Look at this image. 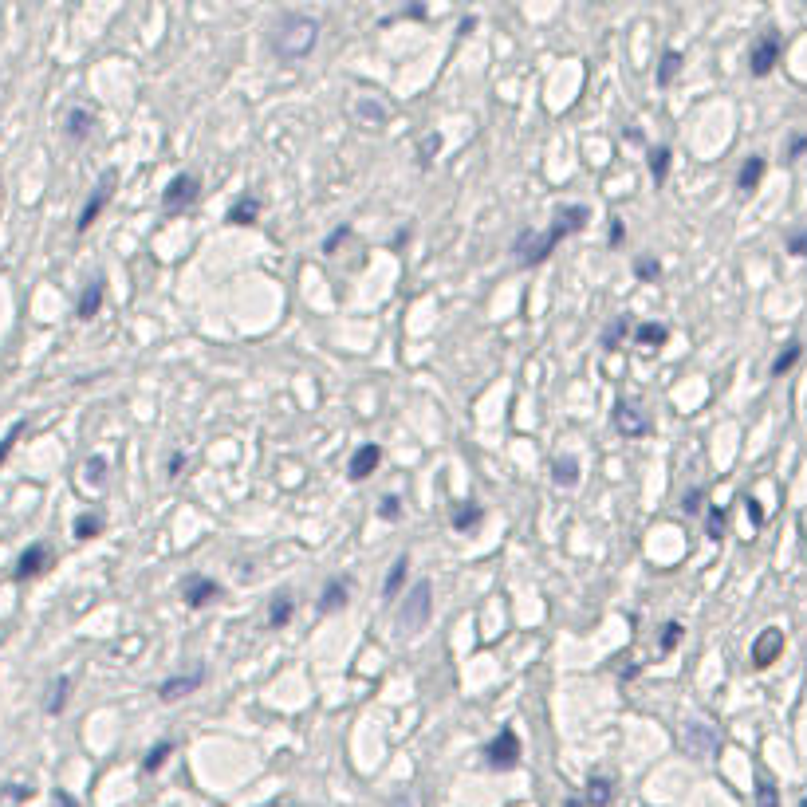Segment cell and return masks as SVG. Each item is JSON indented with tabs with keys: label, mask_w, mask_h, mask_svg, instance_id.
<instances>
[{
	"label": "cell",
	"mask_w": 807,
	"mask_h": 807,
	"mask_svg": "<svg viewBox=\"0 0 807 807\" xmlns=\"http://www.w3.org/2000/svg\"><path fill=\"white\" fill-rule=\"evenodd\" d=\"M800 355H804V343H788L776 359H772V378H780V374H788L796 363H800Z\"/></svg>",
	"instance_id": "obj_27"
},
{
	"label": "cell",
	"mask_w": 807,
	"mask_h": 807,
	"mask_svg": "<svg viewBox=\"0 0 807 807\" xmlns=\"http://www.w3.org/2000/svg\"><path fill=\"white\" fill-rule=\"evenodd\" d=\"M359 115H363V119H371V123H386V111H382L378 103H371V99H363V103H359Z\"/></svg>",
	"instance_id": "obj_42"
},
{
	"label": "cell",
	"mask_w": 807,
	"mask_h": 807,
	"mask_svg": "<svg viewBox=\"0 0 807 807\" xmlns=\"http://www.w3.org/2000/svg\"><path fill=\"white\" fill-rule=\"evenodd\" d=\"M721 745V737H717V729L713 725H705V721H693V725H685L682 733V748L689 756H697V760H705V756H713Z\"/></svg>",
	"instance_id": "obj_9"
},
{
	"label": "cell",
	"mask_w": 807,
	"mask_h": 807,
	"mask_svg": "<svg viewBox=\"0 0 807 807\" xmlns=\"http://www.w3.org/2000/svg\"><path fill=\"white\" fill-rule=\"evenodd\" d=\"M91 126H95L91 111H83V107L67 111V138H71V142H83V138L91 134Z\"/></svg>",
	"instance_id": "obj_23"
},
{
	"label": "cell",
	"mask_w": 807,
	"mask_h": 807,
	"mask_svg": "<svg viewBox=\"0 0 807 807\" xmlns=\"http://www.w3.org/2000/svg\"><path fill=\"white\" fill-rule=\"evenodd\" d=\"M481 520H485V512H481V504H473V500H469V504H457V508L449 512V524H453L457 532H469V528H477Z\"/></svg>",
	"instance_id": "obj_19"
},
{
	"label": "cell",
	"mask_w": 807,
	"mask_h": 807,
	"mask_svg": "<svg viewBox=\"0 0 807 807\" xmlns=\"http://www.w3.org/2000/svg\"><path fill=\"white\" fill-rule=\"evenodd\" d=\"M634 339H638L642 347H662V343L670 339V331H666L662 323H638V327H634Z\"/></svg>",
	"instance_id": "obj_26"
},
{
	"label": "cell",
	"mask_w": 807,
	"mask_h": 807,
	"mask_svg": "<svg viewBox=\"0 0 807 807\" xmlns=\"http://www.w3.org/2000/svg\"><path fill=\"white\" fill-rule=\"evenodd\" d=\"M48 563H52V552L44 548V544H32V548H24V556L16 559V579L24 583V579H36L40 571H48Z\"/></svg>",
	"instance_id": "obj_13"
},
{
	"label": "cell",
	"mask_w": 807,
	"mask_h": 807,
	"mask_svg": "<svg viewBox=\"0 0 807 807\" xmlns=\"http://www.w3.org/2000/svg\"><path fill=\"white\" fill-rule=\"evenodd\" d=\"M437 150H441V134H426V138H422V146H418V166H422V170L434 162Z\"/></svg>",
	"instance_id": "obj_35"
},
{
	"label": "cell",
	"mask_w": 807,
	"mask_h": 807,
	"mask_svg": "<svg viewBox=\"0 0 807 807\" xmlns=\"http://www.w3.org/2000/svg\"><path fill=\"white\" fill-rule=\"evenodd\" d=\"M634 276H638V280H658V276H662L658 256H638V260H634Z\"/></svg>",
	"instance_id": "obj_33"
},
{
	"label": "cell",
	"mask_w": 807,
	"mask_h": 807,
	"mask_svg": "<svg viewBox=\"0 0 807 807\" xmlns=\"http://www.w3.org/2000/svg\"><path fill=\"white\" fill-rule=\"evenodd\" d=\"M756 807H780V796H776V788L768 780L756 784Z\"/></svg>",
	"instance_id": "obj_38"
},
{
	"label": "cell",
	"mask_w": 807,
	"mask_h": 807,
	"mask_svg": "<svg viewBox=\"0 0 807 807\" xmlns=\"http://www.w3.org/2000/svg\"><path fill=\"white\" fill-rule=\"evenodd\" d=\"M780 654H784V630H780V626L760 630V638L752 642V666H756V670H768Z\"/></svg>",
	"instance_id": "obj_11"
},
{
	"label": "cell",
	"mask_w": 807,
	"mask_h": 807,
	"mask_svg": "<svg viewBox=\"0 0 807 807\" xmlns=\"http://www.w3.org/2000/svg\"><path fill=\"white\" fill-rule=\"evenodd\" d=\"M99 308H103V280L95 276V280L83 288V296H79V304H75V315H79V319H95Z\"/></svg>",
	"instance_id": "obj_17"
},
{
	"label": "cell",
	"mask_w": 807,
	"mask_h": 807,
	"mask_svg": "<svg viewBox=\"0 0 807 807\" xmlns=\"http://www.w3.org/2000/svg\"><path fill=\"white\" fill-rule=\"evenodd\" d=\"M182 599H186V607H193V611H205L209 603L221 599V583L209 579V575H189L186 583H182Z\"/></svg>",
	"instance_id": "obj_10"
},
{
	"label": "cell",
	"mask_w": 807,
	"mask_h": 807,
	"mask_svg": "<svg viewBox=\"0 0 807 807\" xmlns=\"http://www.w3.org/2000/svg\"><path fill=\"white\" fill-rule=\"evenodd\" d=\"M705 536H709L713 544H721V536H725V508H709V516H705Z\"/></svg>",
	"instance_id": "obj_31"
},
{
	"label": "cell",
	"mask_w": 807,
	"mask_h": 807,
	"mask_svg": "<svg viewBox=\"0 0 807 807\" xmlns=\"http://www.w3.org/2000/svg\"><path fill=\"white\" fill-rule=\"evenodd\" d=\"M563 807H587V804H583L579 796H567V800H563Z\"/></svg>",
	"instance_id": "obj_52"
},
{
	"label": "cell",
	"mask_w": 807,
	"mask_h": 807,
	"mask_svg": "<svg viewBox=\"0 0 807 807\" xmlns=\"http://www.w3.org/2000/svg\"><path fill=\"white\" fill-rule=\"evenodd\" d=\"M83 473H87L91 485H103V481H107V457H91V461L83 465Z\"/></svg>",
	"instance_id": "obj_37"
},
{
	"label": "cell",
	"mask_w": 807,
	"mask_h": 807,
	"mask_svg": "<svg viewBox=\"0 0 807 807\" xmlns=\"http://www.w3.org/2000/svg\"><path fill=\"white\" fill-rule=\"evenodd\" d=\"M182 465H186V453L178 449V453H170V477H178L182 473Z\"/></svg>",
	"instance_id": "obj_47"
},
{
	"label": "cell",
	"mask_w": 807,
	"mask_h": 807,
	"mask_svg": "<svg viewBox=\"0 0 807 807\" xmlns=\"http://www.w3.org/2000/svg\"><path fill=\"white\" fill-rule=\"evenodd\" d=\"M485 760H489V768H497V772L516 768V764H520V737H516V729H500L497 737H493V745L485 748Z\"/></svg>",
	"instance_id": "obj_6"
},
{
	"label": "cell",
	"mask_w": 807,
	"mask_h": 807,
	"mask_svg": "<svg viewBox=\"0 0 807 807\" xmlns=\"http://www.w3.org/2000/svg\"><path fill=\"white\" fill-rule=\"evenodd\" d=\"M115 182H119V174H115V170H107V174L99 178V186H95V193H91V201L83 205V213H79V221H75V229H79V233H87V229L99 221V213L111 205V197H115Z\"/></svg>",
	"instance_id": "obj_4"
},
{
	"label": "cell",
	"mask_w": 807,
	"mask_h": 807,
	"mask_svg": "<svg viewBox=\"0 0 807 807\" xmlns=\"http://www.w3.org/2000/svg\"><path fill=\"white\" fill-rule=\"evenodd\" d=\"M780 52H784L780 36H776V32H764V36H760V40L752 44V52H748V71H752L756 79L772 75V67L780 63Z\"/></svg>",
	"instance_id": "obj_5"
},
{
	"label": "cell",
	"mask_w": 807,
	"mask_h": 807,
	"mask_svg": "<svg viewBox=\"0 0 807 807\" xmlns=\"http://www.w3.org/2000/svg\"><path fill=\"white\" fill-rule=\"evenodd\" d=\"M170 752H174V745L170 741H158V745L146 752V760H142V772H158L166 760H170Z\"/></svg>",
	"instance_id": "obj_30"
},
{
	"label": "cell",
	"mask_w": 807,
	"mask_h": 807,
	"mask_svg": "<svg viewBox=\"0 0 807 807\" xmlns=\"http://www.w3.org/2000/svg\"><path fill=\"white\" fill-rule=\"evenodd\" d=\"M622 339H626V315H622V319H615V323L607 327V335H603V347H607V351H619Z\"/></svg>",
	"instance_id": "obj_36"
},
{
	"label": "cell",
	"mask_w": 807,
	"mask_h": 807,
	"mask_svg": "<svg viewBox=\"0 0 807 807\" xmlns=\"http://www.w3.org/2000/svg\"><path fill=\"white\" fill-rule=\"evenodd\" d=\"M788 252H792V256H807V229L788 237Z\"/></svg>",
	"instance_id": "obj_44"
},
{
	"label": "cell",
	"mask_w": 807,
	"mask_h": 807,
	"mask_svg": "<svg viewBox=\"0 0 807 807\" xmlns=\"http://www.w3.org/2000/svg\"><path fill=\"white\" fill-rule=\"evenodd\" d=\"M378 516H382V520H398V516H402V500L386 497L382 504H378Z\"/></svg>",
	"instance_id": "obj_41"
},
{
	"label": "cell",
	"mask_w": 807,
	"mask_h": 807,
	"mask_svg": "<svg viewBox=\"0 0 807 807\" xmlns=\"http://www.w3.org/2000/svg\"><path fill=\"white\" fill-rule=\"evenodd\" d=\"M398 16H402V20H406V16H410V20H418V16H426V8H422V4H414V8H402Z\"/></svg>",
	"instance_id": "obj_51"
},
{
	"label": "cell",
	"mask_w": 807,
	"mask_h": 807,
	"mask_svg": "<svg viewBox=\"0 0 807 807\" xmlns=\"http://www.w3.org/2000/svg\"><path fill=\"white\" fill-rule=\"evenodd\" d=\"M260 209H264V201H260L256 193H245V197L233 201V209L225 213V221H229V225H256Z\"/></svg>",
	"instance_id": "obj_16"
},
{
	"label": "cell",
	"mask_w": 807,
	"mask_h": 807,
	"mask_svg": "<svg viewBox=\"0 0 807 807\" xmlns=\"http://www.w3.org/2000/svg\"><path fill=\"white\" fill-rule=\"evenodd\" d=\"M670 146H658V150H650V178H654V186H666V178H670Z\"/></svg>",
	"instance_id": "obj_25"
},
{
	"label": "cell",
	"mask_w": 807,
	"mask_h": 807,
	"mask_svg": "<svg viewBox=\"0 0 807 807\" xmlns=\"http://www.w3.org/2000/svg\"><path fill=\"white\" fill-rule=\"evenodd\" d=\"M701 500H705V489H689L682 497V508L685 512H701Z\"/></svg>",
	"instance_id": "obj_45"
},
{
	"label": "cell",
	"mask_w": 807,
	"mask_h": 807,
	"mask_svg": "<svg viewBox=\"0 0 807 807\" xmlns=\"http://www.w3.org/2000/svg\"><path fill=\"white\" fill-rule=\"evenodd\" d=\"M67 689H71L67 678H56V682H52V697H48V705H44L48 713H63V705H67Z\"/></svg>",
	"instance_id": "obj_34"
},
{
	"label": "cell",
	"mask_w": 807,
	"mask_h": 807,
	"mask_svg": "<svg viewBox=\"0 0 807 807\" xmlns=\"http://www.w3.org/2000/svg\"><path fill=\"white\" fill-rule=\"evenodd\" d=\"M20 434H24V422H12V430L0 437V465H4V457L12 453V445L20 441Z\"/></svg>",
	"instance_id": "obj_39"
},
{
	"label": "cell",
	"mask_w": 807,
	"mask_h": 807,
	"mask_svg": "<svg viewBox=\"0 0 807 807\" xmlns=\"http://www.w3.org/2000/svg\"><path fill=\"white\" fill-rule=\"evenodd\" d=\"M764 170H768V162H764L760 154H752V158H745V166H741V174H737V189H741V193H752V189L760 186Z\"/></svg>",
	"instance_id": "obj_18"
},
{
	"label": "cell",
	"mask_w": 807,
	"mask_h": 807,
	"mask_svg": "<svg viewBox=\"0 0 807 807\" xmlns=\"http://www.w3.org/2000/svg\"><path fill=\"white\" fill-rule=\"evenodd\" d=\"M607 241H611V245H619V241H622V221H619V217H611V233H607Z\"/></svg>",
	"instance_id": "obj_50"
},
{
	"label": "cell",
	"mask_w": 807,
	"mask_h": 807,
	"mask_svg": "<svg viewBox=\"0 0 807 807\" xmlns=\"http://www.w3.org/2000/svg\"><path fill=\"white\" fill-rule=\"evenodd\" d=\"M319 40V20H311L304 12H284L272 28V52L280 63H300Z\"/></svg>",
	"instance_id": "obj_2"
},
{
	"label": "cell",
	"mask_w": 807,
	"mask_h": 807,
	"mask_svg": "<svg viewBox=\"0 0 807 807\" xmlns=\"http://www.w3.org/2000/svg\"><path fill=\"white\" fill-rule=\"evenodd\" d=\"M745 512H748V520H752V528L764 524V508H760V500L756 497H745Z\"/></svg>",
	"instance_id": "obj_43"
},
{
	"label": "cell",
	"mask_w": 807,
	"mask_h": 807,
	"mask_svg": "<svg viewBox=\"0 0 807 807\" xmlns=\"http://www.w3.org/2000/svg\"><path fill=\"white\" fill-rule=\"evenodd\" d=\"M292 611H296L292 595H276V599H272V607H268V626H272V630L288 626V622H292Z\"/></svg>",
	"instance_id": "obj_24"
},
{
	"label": "cell",
	"mask_w": 807,
	"mask_h": 807,
	"mask_svg": "<svg viewBox=\"0 0 807 807\" xmlns=\"http://www.w3.org/2000/svg\"><path fill=\"white\" fill-rule=\"evenodd\" d=\"M32 788H20V784H8V800H28Z\"/></svg>",
	"instance_id": "obj_49"
},
{
	"label": "cell",
	"mask_w": 807,
	"mask_h": 807,
	"mask_svg": "<svg viewBox=\"0 0 807 807\" xmlns=\"http://www.w3.org/2000/svg\"><path fill=\"white\" fill-rule=\"evenodd\" d=\"M587 221H591V209H587V205H563V209L556 213V221H552V229H544V233L524 229V233L512 241V256H516V264H520V268H536V264H544V260L556 252L559 241L571 237V233H583Z\"/></svg>",
	"instance_id": "obj_1"
},
{
	"label": "cell",
	"mask_w": 807,
	"mask_h": 807,
	"mask_svg": "<svg viewBox=\"0 0 807 807\" xmlns=\"http://www.w3.org/2000/svg\"><path fill=\"white\" fill-rule=\"evenodd\" d=\"M347 237H351V225H339V229H335V233H331V237H327V241H323V252H327V256H331V252L339 249V245H343V241H347Z\"/></svg>",
	"instance_id": "obj_40"
},
{
	"label": "cell",
	"mask_w": 807,
	"mask_h": 807,
	"mask_svg": "<svg viewBox=\"0 0 807 807\" xmlns=\"http://www.w3.org/2000/svg\"><path fill=\"white\" fill-rule=\"evenodd\" d=\"M99 532H103V516L99 512H79L75 516V536L79 540H95Z\"/></svg>",
	"instance_id": "obj_28"
},
{
	"label": "cell",
	"mask_w": 807,
	"mask_h": 807,
	"mask_svg": "<svg viewBox=\"0 0 807 807\" xmlns=\"http://www.w3.org/2000/svg\"><path fill=\"white\" fill-rule=\"evenodd\" d=\"M611 422H615V430L622 437H642L650 434V418H646V410L638 406V402H615V410H611Z\"/></svg>",
	"instance_id": "obj_8"
},
{
	"label": "cell",
	"mask_w": 807,
	"mask_h": 807,
	"mask_svg": "<svg viewBox=\"0 0 807 807\" xmlns=\"http://www.w3.org/2000/svg\"><path fill=\"white\" fill-rule=\"evenodd\" d=\"M804 150H807V138L804 134H796V138L788 142V158H796V154H804Z\"/></svg>",
	"instance_id": "obj_46"
},
{
	"label": "cell",
	"mask_w": 807,
	"mask_h": 807,
	"mask_svg": "<svg viewBox=\"0 0 807 807\" xmlns=\"http://www.w3.org/2000/svg\"><path fill=\"white\" fill-rule=\"evenodd\" d=\"M201 197V182H197V174H178L170 186H166V193H162V209L166 213H182L186 205H193Z\"/></svg>",
	"instance_id": "obj_7"
},
{
	"label": "cell",
	"mask_w": 807,
	"mask_h": 807,
	"mask_svg": "<svg viewBox=\"0 0 807 807\" xmlns=\"http://www.w3.org/2000/svg\"><path fill=\"white\" fill-rule=\"evenodd\" d=\"M552 481H556L559 489H575L579 485V461L575 457H559L556 465H552Z\"/></svg>",
	"instance_id": "obj_21"
},
{
	"label": "cell",
	"mask_w": 807,
	"mask_h": 807,
	"mask_svg": "<svg viewBox=\"0 0 807 807\" xmlns=\"http://www.w3.org/2000/svg\"><path fill=\"white\" fill-rule=\"evenodd\" d=\"M347 595H351V583H347V579H327V587H323V595H319V611H323V615L343 611V607H347Z\"/></svg>",
	"instance_id": "obj_15"
},
{
	"label": "cell",
	"mask_w": 807,
	"mask_h": 807,
	"mask_svg": "<svg viewBox=\"0 0 807 807\" xmlns=\"http://www.w3.org/2000/svg\"><path fill=\"white\" fill-rule=\"evenodd\" d=\"M406 567H410V559H406V556L394 559V567H390V575H386V587H382V591H386V599H394V595L402 591V583H406Z\"/></svg>",
	"instance_id": "obj_29"
},
{
	"label": "cell",
	"mask_w": 807,
	"mask_h": 807,
	"mask_svg": "<svg viewBox=\"0 0 807 807\" xmlns=\"http://www.w3.org/2000/svg\"><path fill=\"white\" fill-rule=\"evenodd\" d=\"M205 682V666H193L189 674H178V678H166V682L158 685V697L166 701V705H174V701H182L186 693H193L197 685Z\"/></svg>",
	"instance_id": "obj_12"
},
{
	"label": "cell",
	"mask_w": 807,
	"mask_h": 807,
	"mask_svg": "<svg viewBox=\"0 0 807 807\" xmlns=\"http://www.w3.org/2000/svg\"><path fill=\"white\" fill-rule=\"evenodd\" d=\"M682 52L678 48H670L666 56H662V63H658V71H654V79H658V87H670L674 79H678V71H682Z\"/></svg>",
	"instance_id": "obj_22"
},
{
	"label": "cell",
	"mask_w": 807,
	"mask_h": 807,
	"mask_svg": "<svg viewBox=\"0 0 807 807\" xmlns=\"http://www.w3.org/2000/svg\"><path fill=\"white\" fill-rule=\"evenodd\" d=\"M52 804H56V807H79L71 796H67V792H63V788H56V792H52Z\"/></svg>",
	"instance_id": "obj_48"
},
{
	"label": "cell",
	"mask_w": 807,
	"mask_h": 807,
	"mask_svg": "<svg viewBox=\"0 0 807 807\" xmlns=\"http://www.w3.org/2000/svg\"><path fill=\"white\" fill-rule=\"evenodd\" d=\"M430 611H434V587H430V579H418L414 591L406 595V603L398 607V626L406 634H414V630H422L430 622Z\"/></svg>",
	"instance_id": "obj_3"
},
{
	"label": "cell",
	"mask_w": 807,
	"mask_h": 807,
	"mask_svg": "<svg viewBox=\"0 0 807 807\" xmlns=\"http://www.w3.org/2000/svg\"><path fill=\"white\" fill-rule=\"evenodd\" d=\"M378 461H382V449H378L374 441L371 445H359L355 457H351V465H347V477H351V481H367L374 469H378Z\"/></svg>",
	"instance_id": "obj_14"
},
{
	"label": "cell",
	"mask_w": 807,
	"mask_h": 807,
	"mask_svg": "<svg viewBox=\"0 0 807 807\" xmlns=\"http://www.w3.org/2000/svg\"><path fill=\"white\" fill-rule=\"evenodd\" d=\"M682 634H685V626L678 619L674 622H666V630H662V642H658V650L662 654H670V650H678V642H682Z\"/></svg>",
	"instance_id": "obj_32"
},
{
	"label": "cell",
	"mask_w": 807,
	"mask_h": 807,
	"mask_svg": "<svg viewBox=\"0 0 807 807\" xmlns=\"http://www.w3.org/2000/svg\"><path fill=\"white\" fill-rule=\"evenodd\" d=\"M611 796H615L611 780H607V776H591V780H587V796H583V804H587V807H607V804H611Z\"/></svg>",
	"instance_id": "obj_20"
}]
</instances>
